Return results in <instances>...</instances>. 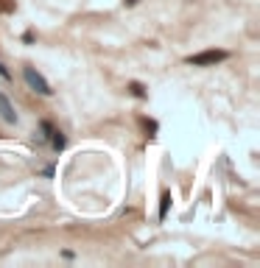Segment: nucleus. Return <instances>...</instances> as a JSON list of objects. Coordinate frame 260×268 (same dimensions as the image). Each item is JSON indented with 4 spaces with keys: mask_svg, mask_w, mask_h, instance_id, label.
<instances>
[{
    "mask_svg": "<svg viewBox=\"0 0 260 268\" xmlns=\"http://www.w3.org/2000/svg\"><path fill=\"white\" fill-rule=\"evenodd\" d=\"M23 78H25V84L34 89L36 95H45V98H48V95L53 92V89H51V84L45 81V76H42V73H36L34 67H23Z\"/></svg>",
    "mask_w": 260,
    "mask_h": 268,
    "instance_id": "1",
    "label": "nucleus"
},
{
    "mask_svg": "<svg viewBox=\"0 0 260 268\" xmlns=\"http://www.w3.org/2000/svg\"><path fill=\"white\" fill-rule=\"evenodd\" d=\"M226 50H204V53H196V56H188V65L193 67H207V65H218L226 59Z\"/></svg>",
    "mask_w": 260,
    "mask_h": 268,
    "instance_id": "2",
    "label": "nucleus"
},
{
    "mask_svg": "<svg viewBox=\"0 0 260 268\" xmlns=\"http://www.w3.org/2000/svg\"><path fill=\"white\" fill-rule=\"evenodd\" d=\"M0 115H3V120L6 123H17V115H14V109H12V103H9V98L0 92Z\"/></svg>",
    "mask_w": 260,
    "mask_h": 268,
    "instance_id": "3",
    "label": "nucleus"
},
{
    "mask_svg": "<svg viewBox=\"0 0 260 268\" xmlns=\"http://www.w3.org/2000/svg\"><path fill=\"white\" fill-rule=\"evenodd\" d=\"M51 145H53L56 151H62V148H65V134H62V132H51Z\"/></svg>",
    "mask_w": 260,
    "mask_h": 268,
    "instance_id": "4",
    "label": "nucleus"
},
{
    "mask_svg": "<svg viewBox=\"0 0 260 268\" xmlns=\"http://www.w3.org/2000/svg\"><path fill=\"white\" fill-rule=\"evenodd\" d=\"M168 204H171V196L165 193V196H162V204H159V218H165V212H168Z\"/></svg>",
    "mask_w": 260,
    "mask_h": 268,
    "instance_id": "5",
    "label": "nucleus"
},
{
    "mask_svg": "<svg viewBox=\"0 0 260 268\" xmlns=\"http://www.w3.org/2000/svg\"><path fill=\"white\" fill-rule=\"evenodd\" d=\"M0 76H9V73H6V67L0 65Z\"/></svg>",
    "mask_w": 260,
    "mask_h": 268,
    "instance_id": "6",
    "label": "nucleus"
}]
</instances>
